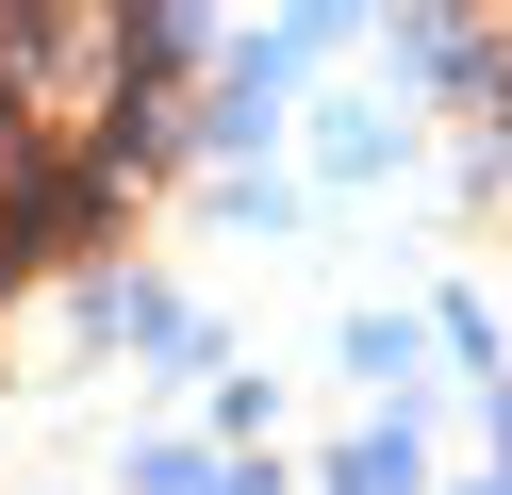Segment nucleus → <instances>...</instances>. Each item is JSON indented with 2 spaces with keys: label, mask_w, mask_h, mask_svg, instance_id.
Returning a JSON list of instances; mask_svg holds the SVG:
<instances>
[{
  "label": "nucleus",
  "mask_w": 512,
  "mask_h": 495,
  "mask_svg": "<svg viewBox=\"0 0 512 495\" xmlns=\"http://www.w3.org/2000/svg\"><path fill=\"white\" fill-rule=\"evenodd\" d=\"M397 479H413V446H397V429H380V446L347 462V495H397Z\"/></svg>",
  "instance_id": "nucleus-1"
}]
</instances>
